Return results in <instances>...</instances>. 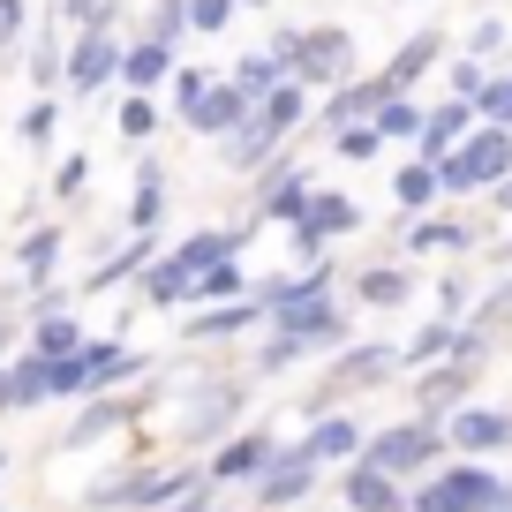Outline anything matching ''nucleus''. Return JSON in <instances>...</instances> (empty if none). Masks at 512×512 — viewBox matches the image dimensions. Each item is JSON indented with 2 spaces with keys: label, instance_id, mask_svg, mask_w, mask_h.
Segmentation results:
<instances>
[{
  "label": "nucleus",
  "instance_id": "47",
  "mask_svg": "<svg viewBox=\"0 0 512 512\" xmlns=\"http://www.w3.org/2000/svg\"><path fill=\"white\" fill-rule=\"evenodd\" d=\"M490 91V68L475 61V53H460V61H452V98H482Z\"/></svg>",
  "mask_w": 512,
  "mask_h": 512
},
{
  "label": "nucleus",
  "instance_id": "26",
  "mask_svg": "<svg viewBox=\"0 0 512 512\" xmlns=\"http://www.w3.org/2000/svg\"><path fill=\"white\" fill-rule=\"evenodd\" d=\"M392 196H400V211L407 219H422V211L445 196V174H437V159H407L400 174H392Z\"/></svg>",
  "mask_w": 512,
  "mask_h": 512
},
{
  "label": "nucleus",
  "instance_id": "2",
  "mask_svg": "<svg viewBox=\"0 0 512 512\" xmlns=\"http://www.w3.org/2000/svg\"><path fill=\"white\" fill-rule=\"evenodd\" d=\"M279 61H287V76H302L309 91H339V83L354 76V31L347 23H317V31H279Z\"/></svg>",
  "mask_w": 512,
  "mask_h": 512
},
{
  "label": "nucleus",
  "instance_id": "51",
  "mask_svg": "<svg viewBox=\"0 0 512 512\" xmlns=\"http://www.w3.org/2000/svg\"><path fill=\"white\" fill-rule=\"evenodd\" d=\"M204 91H211L204 68H174V106H189V98H204Z\"/></svg>",
  "mask_w": 512,
  "mask_h": 512
},
{
  "label": "nucleus",
  "instance_id": "12",
  "mask_svg": "<svg viewBox=\"0 0 512 512\" xmlns=\"http://www.w3.org/2000/svg\"><path fill=\"white\" fill-rule=\"evenodd\" d=\"M467 384H475V362H460V354L430 362V369H422V384H415V415H422V422H445L452 407H460Z\"/></svg>",
  "mask_w": 512,
  "mask_h": 512
},
{
  "label": "nucleus",
  "instance_id": "58",
  "mask_svg": "<svg viewBox=\"0 0 512 512\" xmlns=\"http://www.w3.org/2000/svg\"><path fill=\"white\" fill-rule=\"evenodd\" d=\"M0 475H8V452H0Z\"/></svg>",
  "mask_w": 512,
  "mask_h": 512
},
{
  "label": "nucleus",
  "instance_id": "43",
  "mask_svg": "<svg viewBox=\"0 0 512 512\" xmlns=\"http://www.w3.org/2000/svg\"><path fill=\"white\" fill-rule=\"evenodd\" d=\"M234 83H249V91L264 98L272 83H287V61H279V53H249V61H234Z\"/></svg>",
  "mask_w": 512,
  "mask_h": 512
},
{
  "label": "nucleus",
  "instance_id": "17",
  "mask_svg": "<svg viewBox=\"0 0 512 512\" xmlns=\"http://www.w3.org/2000/svg\"><path fill=\"white\" fill-rule=\"evenodd\" d=\"M475 121H482L475 98H445V106H430V121H422V136H415V159H445V151H460V136Z\"/></svg>",
  "mask_w": 512,
  "mask_h": 512
},
{
  "label": "nucleus",
  "instance_id": "18",
  "mask_svg": "<svg viewBox=\"0 0 512 512\" xmlns=\"http://www.w3.org/2000/svg\"><path fill=\"white\" fill-rule=\"evenodd\" d=\"M339 497H347V512H407L400 475H384V467H369V460H354V467H347Z\"/></svg>",
  "mask_w": 512,
  "mask_h": 512
},
{
  "label": "nucleus",
  "instance_id": "54",
  "mask_svg": "<svg viewBox=\"0 0 512 512\" xmlns=\"http://www.w3.org/2000/svg\"><path fill=\"white\" fill-rule=\"evenodd\" d=\"M490 204H497V211L512 219V181H497V189H490Z\"/></svg>",
  "mask_w": 512,
  "mask_h": 512
},
{
  "label": "nucleus",
  "instance_id": "4",
  "mask_svg": "<svg viewBox=\"0 0 512 512\" xmlns=\"http://www.w3.org/2000/svg\"><path fill=\"white\" fill-rule=\"evenodd\" d=\"M407 512H512V482H497L482 460H467V467H445L437 482H422Z\"/></svg>",
  "mask_w": 512,
  "mask_h": 512
},
{
  "label": "nucleus",
  "instance_id": "22",
  "mask_svg": "<svg viewBox=\"0 0 512 512\" xmlns=\"http://www.w3.org/2000/svg\"><path fill=\"white\" fill-rule=\"evenodd\" d=\"M256 113H264V121H272L279 136L294 144V128H302L309 113H317V98H309V83H302V76H287V83H272V91L256 98Z\"/></svg>",
  "mask_w": 512,
  "mask_h": 512
},
{
  "label": "nucleus",
  "instance_id": "20",
  "mask_svg": "<svg viewBox=\"0 0 512 512\" xmlns=\"http://www.w3.org/2000/svg\"><path fill=\"white\" fill-rule=\"evenodd\" d=\"M437 61H445V31H415L400 53H392V61H384V83H392V91H415Z\"/></svg>",
  "mask_w": 512,
  "mask_h": 512
},
{
  "label": "nucleus",
  "instance_id": "21",
  "mask_svg": "<svg viewBox=\"0 0 512 512\" xmlns=\"http://www.w3.org/2000/svg\"><path fill=\"white\" fill-rule=\"evenodd\" d=\"M482 241V226H467V219H407L400 226V249L407 256H430V249H475Z\"/></svg>",
  "mask_w": 512,
  "mask_h": 512
},
{
  "label": "nucleus",
  "instance_id": "39",
  "mask_svg": "<svg viewBox=\"0 0 512 512\" xmlns=\"http://www.w3.org/2000/svg\"><path fill=\"white\" fill-rule=\"evenodd\" d=\"M53 128H61V98H53V91H38L31 106H23L16 136H23V144H31V151H46V144H53Z\"/></svg>",
  "mask_w": 512,
  "mask_h": 512
},
{
  "label": "nucleus",
  "instance_id": "52",
  "mask_svg": "<svg viewBox=\"0 0 512 512\" xmlns=\"http://www.w3.org/2000/svg\"><path fill=\"white\" fill-rule=\"evenodd\" d=\"M437 302H445V317H460V309H467V279H445V287H437Z\"/></svg>",
  "mask_w": 512,
  "mask_h": 512
},
{
  "label": "nucleus",
  "instance_id": "37",
  "mask_svg": "<svg viewBox=\"0 0 512 512\" xmlns=\"http://www.w3.org/2000/svg\"><path fill=\"white\" fill-rule=\"evenodd\" d=\"M249 294V272H241V256H219L211 272H196V302H241Z\"/></svg>",
  "mask_w": 512,
  "mask_h": 512
},
{
  "label": "nucleus",
  "instance_id": "35",
  "mask_svg": "<svg viewBox=\"0 0 512 512\" xmlns=\"http://www.w3.org/2000/svg\"><path fill=\"white\" fill-rule=\"evenodd\" d=\"M392 369H400L392 347H347L332 362V384H377V377H392Z\"/></svg>",
  "mask_w": 512,
  "mask_h": 512
},
{
  "label": "nucleus",
  "instance_id": "45",
  "mask_svg": "<svg viewBox=\"0 0 512 512\" xmlns=\"http://www.w3.org/2000/svg\"><path fill=\"white\" fill-rule=\"evenodd\" d=\"M302 354H317V347H302V339H287V332H272L264 347H256V369L272 377V369H287V362H302Z\"/></svg>",
  "mask_w": 512,
  "mask_h": 512
},
{
  "label": "nucleus",
  "instance_id": "49",
  "mask_svg": "<svg viewBox=\"0 0 512 512\" xmlns=\"http://www.w3.org/2000/svg\"><path fill=\"white\" fill-rule=\"evenodd\" d=\"M83 181H91V151L61 159V174H53V196H83Z\"/></svg>",
  "mask_w": 512,
  "mask_h": 512
},
{
  "label": "nucleus",
  "instance_id": "34",
  "mask_svg": "<svg viewBox=\"0 0 512 512\" xmlns=\"http://www.w3.org/2000/svg\"><path fill=\"white\" fill-rule=\"evenodd\" d=\"M422 121H430V106H422L415 91H392V98L377 106V128H384V144H415V136H422Z\"/></svg>",
  "mask_w": 512,
  "mask_h": 512
},
{
  "label": "nucleus",
  "instance_id": "15",
  "mask_svg": "<svg viewBox=\"0 0 512 512\" xmlns=\"http://www.w3.org/2000/svg\"><path fill=\"white\" fill-rule=\"evenodd\" d=\"M219 151H226V166H234V174H264V166H272L279 151H287V136H279V128L264 121V113H249V121H241L234 136H219Z\"/></svg>",
  "mask_w": 512,
  "mask_h": 512
},
{
  "label": "nucleus",
  "instance_id": "24",
  "mask_svg": "<svg viewBox=\"0 0 512 512\" xmlns=\"http://www.w3.org/2000/svg\"><path fill=\"white\" fill-rule=\"evenodd\" d=\"M83 324L68 317V309H53V317H31V332H23V347L31 354H46V362H68V354H83Z\"/></svg>",
  "mask_w": 512,
  "mask_h": 512
},
{
  "label": "nucleus",
  "instance_id": "19",
  "mask_svg": "<svg viewBox=\"0 0 512 512\" xmlns=\"http://www.w3.org/2000/svg\"><path fill=\"white\" fill-rule=\"evenodd\" d=\"M362 422H347V415H324L317 430L302 437V445H294V460H309V467H324V460H362Z\"/></svg>",
  "mask_w": 512,
  "mask_h": 512
},
{
  "label": "nucleus",
  "instance_id": "25",
  "mask_svg": "<svg viewBox=\"0 0 512 512\" xmlns=\"http://www.w3.org/2000/svg\"><path fill=\"white\" fill-rule=\"evenodd\" d=\"M309 490H317V467L294 460V452H279V467L256 475V505H294V497H309Z\"/></svg>",
  "mask_w": 512,
  "mask_h": 512
},
{
  "label": "nucleus",
  "instance_id": "29",
  "mask_svg": "<svg viewBox=\"0 0 512 512\" xmlns=\"http://www.w3.org/2000/svg\"><path fill=\"white\" fill-rule=\"evenodd\" d=\"M354 302H369V309H407V302H415V272H400V264H369V272L354 279Z\"/></svg>",
  "mask_w": 512,
  "mask_h": 512
},
{
  "label": "nucleus",
  "instance_id": "32",
  "mask_svg": "<svg viewBox=\"0 0 512 512\" xmlns=\"http://www.w3.org/2000/svg\"><path fill=\"white\" fill-rule=\"evenodd\" d=\"M16 264H23V287H46L53 264H61V226H31L16 241Z\"/></svg>",
  "mask_w": 512,
  "mask_h": 512
},
{
  "label": "nucleus",
  "instance_id": "5",
  "mask_svg": "<svg viewBox=\"0 0 512 512\" xmlns=\"http://www.w3.org/2000/svg\"><path fill=\"white\" fill-rule=\"evenodd\" d=\"M445 445H452L445 422H422V415H415V422H392V430H377V437L362 445V460L384 467V475H415V467H430Z\"/></svg>",
  "mask_w": 512,
  "mask_h": 512
},
{
  "label": "nucleus",
  "instance_id": "59",
  "mask_svg": "<svg viewBox=\"0 0 512 512\" xmlns=\"http://www.w3.org/2000/svg\"><path fill=\"white\" fill-rule=\"evenodd\" d=\"M0 61H8V46H0Z\"/></svg>",
  "mask_w": 512,
  "mask_h": 512
},
{
  "label": "nucleus",
  "instance_id": "8",
  "mask_svg": "<svg viewBox=\"0 0 512 512\" xmlns=\"http://www.w3.org/2000/svg\"><path fill=\"white\" fill-rule=\"evenodd\" d=\"M151 400H159V392H128V400H121V392H91V400H83V415L61 430V452H83V445H98V437H113L121 422L144 415Z\"/></svg>",
  "mask_w": 512,
  "mask_h": 512
},
{
  "label": "nucleus",
  "instance_id": "53",
  "mask_svg": "<svg viewBox=\"0 0 512 512\" xmlns=\"http://www.w3.org/2000/svg\"><path fill=\"white\" fill-rule=\"evenodd\" d=\"M159 512H219V505H211V490H189V497H174V505H159Z\"/></svg>",
  "mask_w": 512,
  "mask_h": 512
},
{
  "label": "nucleus",
  "instance_id": "31",
  "mask_svg": "<svg viewBox=\"0 0 512 512\" xmlns=\"http://www.w3.org/2000/svg\"><path fill=\"white\" fill-rule=\"evenodd\" d=\"M31 83L38 91H61L68 83V46H61V8L46 16V31L31 38Z\"/></svg>",
  "mask_w": 512,
  "mask_h": 512
},
{
  "label": "nucleus",
  "instance_id": "16",
  "mask_svg": "<svg viewBox=\"0 0 512 512\" xmlns=\"http://www.w3.org/2000/svg\"><path fill=\"white\" fill-rule=\"evenodd\" d=\"M384 98H392L384 68H377V76H347V83H339V91H332V98L317 106V121H324V128H347V121H377V106H384Z\"/></svg>",
  "mask_w": 512,
  "mask_h": 512
},
{
  "label": "nucleus",
  "instance_id": "42",
  "mask_svg": "<svg viewBox=\"0 0 512 512\" xmlns=\"http://www.w3.org/2000/svg\"><path fill=\"white\" fill-rule=\"evenodd\" d=\"M113 121H121V136H128V144H144L151 128H159V106H151V91H128Z\"/></svg>",
  "mask_w": 512,
  "mask_h": 512
},
{
  "label": "nucleus",
  "instance_id": "33",
  "mask_svg": "<svg viewBox=\"0 0 512 512\" xmlns=\"http://www.w3.org/2000/svg\"><path fill=\"white\" fill-rule=\"evenodd\" d=\"M452 347H460V324H452V317H430V324H415V339L400 347V362H407V369H430V362H445Z\"/></svg>",
  "mask_w": 512,
  "mask_h": 512
},
{
  "label": "nucleus",
  "instance_id": "1",
  "mask_svg": "<svg viewBox=\"0 0 512 512\" xmlns=\"http://www.w3.org/2000/svg\"><path fill=\"white\" fill-rule=\"evenodd\" d=\"M437 174H445V196H490L497 181H512V128L505 121H475L460 136V151L437 159Z\"/></svg>",
  "mask_w": 512,
  "mask_h": 512
},
{
  "label": "nucleus",
  "instance_id": "30",
  "mask_svg": "<svg viewBox=\"0 0 512 512\" xmlns=\"http://www.w3.org/2000/svg\"><path fill=\"white\" fill-rule=\"evenodd\" d=\"M151 256H159V241H151V234H136V241H128L121 256H106V264H98L91 279H76V294H113L121 279H136V272H144Z\"/></svg>",
  "mask_w": 512,
  "mask_h": 512
},
{
  "label": "nucleus",
  "instance_id": "7",
  "mask_svg": "<svg viewBox=\"0 0 512 512\" xmlns=\"http://www.w3.org/2000/svg\"><path fill=\"white\" fill-rule=\"evenodd\" d=\"M287 234H294V256H302V264H324V241L362 234V204L339 196V189H317V196H309V219L287 226Z\"/></svg>",
  "mask_w": 512,
  "mask_h": 512
},
{
  "label": "nucleus",
  "instance_id": "46",
  "mask_svg": "<svg viewBox=\"0 0 512 512\" xmlns=\"http://www.w3.org/2000/svg\"><path fill=\"white\" fill-rule=\"evenodd\" d=\"M475 113H482V121H505V128H512V68H505V76H490V91L475 98Z\"/></svg>",
  "mask_w": 512,
  "mask_h": 512
},
{
  "label": "nucleus",
  "instance_id": "55",
  "mask_svg": "<svg viewBox=\"0 0 512 512\" xmlns=\"http://www.w3.org/2000/svg\"><path fill=\"white\" fill-rule=\"evenodd\" d=\"M8 339H16V324H8V317H0V354H8Z\"/></svg>",
  "mask_w": 512,
  "mask_h": 512
},
{
  "label": "nucleus",
  "instance_id": "23",
  "mask_svg": "<svg viewBox=\"0 0 512 512\" xmlns=\"http://www.w3.org/2000/svg\"><path fill=\"white\" fill-rule=\"evenodd\" d=\"M144 302H151V309L196 302V272L181 264V256H151V264H144Z\"/></svg>",
  "mask_w": 512,
  "mask_h": 512
},
{
  "label": "nucleus",
  "instance_id": "6",
  "mask_svg": "<svg viewBox=\"0 0 512 512\" xmlns=\"http://www.w3.org/2000/svg\"><path fill=\"white\" fill-rule=\"evenodd\" d=\"M121 38L113 31H68V98H98L106 83H121Z\"/></svg>",
  "mask_w": 512,
  "mask_h": 512
},
{
  "label": "nucleus",
  "instance_id": "28",
  "mask_svg": "<svg viewBox=\"0 0 512 512\" xmlns=\"http://www.w3.org/2000/svg\"><path fill=\"white\" fill-rule=\"evenodd\" d=\"M159 219H166V174H159V159H144L136 166V196H128V234H159Z\"/></svg>",
  "mask_w": 512,
  "mask_h": 512
},
{
  "label": "nucleus",
  "instance_id": "11",
  "mask_svg": "<svg viewBox=\"0 0 512 512\" xmlns=\"http://www.w3.org/2000/svg\"><path fill=\"white\" fill-rule=\"evenodd\" d=\"M445 437H452V452H467V460H490V452L512 445V415L467 400V407H452V415H445Z\"/></svg>",
  "mask_w": 512,
  "mask_h": 512
},
{
  "label": "nucleus",
  "instance_id": "3",
  "mask_svg": "<svg viewBox=\"0 0 512 512\" xmlns=\"http://www.w3.org/2000/svg\"><path fill=\"white\" fill-rule=\"evenodd\" d=\"M241 407H249V384H241V377H189V384H181L174 437H181V445H219V437H234Z\"/></svg>",
  "mask_w": 512,
  "mask_h": 512
},
{
  "label": "nucleus",
  "instance_id": "57",
  "mask_svg": "<svg viewBox=\"0 0 512 512\" xmlns=\"http://www.w3.org/2000/svg\"><path fill=\"white\" fill-rule=\"evenodd\" d=\"M98 512H128V505H98Z\"/></svg>",
  "mask_w": 512,
  "mask_h": 512
},
{
  "label": "nucleus",
  "instance_id": "10",
  "mask_svg": "<svg viewBox=\"0 0 512 512\" xmlns=\"http://www.w3.org/2000/svg\"><path fill=\"white\" fill-rule=\"evenodd\" d=\"M264 467H279V437L272 430H234V437H219V452H211V482H256Z\"/></svg>",
  "mask_w": 512,
  "mask_h": 512
},
{
  "label": "nucleus",
  "instance_id": "38",
  "mask_svg": "<svg viewBox=\"0 0 512 512\" xmlns=\"http://www.w3.org/2000/svg\"><path fill=\"white\" fill-rule=\"evenodd\" d=\"M144 38H159V46H174V53H181V38H196V23H189V0H151Z\"/></svg>",
  "mask_w": 512,
  "mask_h": 512
},
{
  "label": "nucleus",
  "instance_id": "48",
  "mask_svg": "<svg viewBox=\"0 0 512 512\" xmlns=\"http://www.w3.org/2000/svg\"><path fill=\"white\" fill-rule=\"evenodd\" d=\"M505 46H512V31L497 16H482L475 31H467V53H475V61H490V53H505Z\"/></svg>",
  "mask_w": 512,
  "mask_h": 512
},
{
  "label": "nucleus",
  "instance_id": "36",
  "mask_svg": "<svg viewBox=\"0 0 512 512\" xmlns=\"http://www.w3.org/2000/svg\"><path fill=\"white\" fill-rule=\"evenodd\" d=\"M8 377H16V407H46L53 400V362L46 354L23 347V362H8Z\"/></svg>",
  "mask_w": 512,
  "mask_h": 512
},
{
  "label": "nucleus",
  "instance_id": "14",
  "mask_svg": "<svg viewBox=\"0 0 512 512\" xmlns=\"http://www.w3.org/2000/svg\"><path fill=\"white\" fill-rule=\"evenodd\" d=\"M272 317V309L256 302V294H241V302H204L189 317V339L196 347H219V339H241V332H256V324Z\"/></svg>",
  "mask_w": 512,
  "mask_h": 512
},
{
  "label": "nucleus",
  "instance_id": "9",
  "mask_svg": "<svg viewBox=\"0 0 512 512\" xmlns=\"http://www.w3.org/2000/svg\"><path fill=\"white\" fill-rule=\"evenodd\" d=\"M249 113H256V91H249V83L211 76V91H204V98H189V106H181V121H189L196 136H234Z\"/></svg>",
  "mask_w": 512,
  "mask_h": 512
},
{
  "label": "nucleus",
  "instance_id": "27",
  "mask_svg": "<svg viewBox=\"0 0 512 512\" xmlns=\"http://www.w3.org/2000/svg\"><path fill=\"white\" fill-rule=\"evenodd\" d=\"M166 76H174V46H159V38H136V46L121 53V83L128 91H159Z\"/></svg>",
  "mask_w": 512,
  "mask_h": 512
},
{
  "label": "nucleus",
  "instance_id": "41",
  "mask_svg": "<svg viewBox=\"0 0 512 512\" xmlns=\"http://www.w3.org/2000/svg\"><path fill=\"white\" fill-rule=\"evenodd\" d=\"M113 16H121V0H61L68 31H113Z\"/></svg>",
  "mask_w": 512,
  "mask_h": 512
},
{
  "label": "nucleus",
  "instance_id": "44",
  "mask_svg": "<svg viewBox=\"0 0 512 512\" xmlns=\"http://www.w3.org/2000/svg\"><path fill=\"white\" fill-rule=\"evenodd\" d=\"M234 16H241V0H189V23H196V38H219V31H234Z\"/></svg>",
  "mask_w": 512,
  "mask_h": 512
},
{
  "label": "nucleus",
  "instance_id": "56",
  "mask_svg": "<svg viewBox=\"0 0 512 512\" xmlns=\"http://www.w3.org/2000/svg\"><path fill=\"white\" fill-rule=\"evenodd\" d=\"M241 8H272V0H241Z\"/></svg>",
  "mask_w": 512,
  "mask_h": 512
},
{
  "label": "nucleus",
  "instance_id": "40",
  "mask_svg": "<svg viewBox=\"0 0 512 512\" xmlns=\"http://www.w3.org/2000/svg\"><path fill=\"white\" fill-rule=\"evenodd\" d=\"M377 151H384V128H377V121L332 128V159H354V166H362V159H377Z\"/></svg>",
  "mask_w": 512,
  "mask_h": 512
},
{
  "label": "nucleus",
  "instance_id": "13",
  "mask_svg": "<svg viewBox=\"0 0 512 512\" xmlns=\"http://www.w3.org/2000/svg\"><path fill=\"white\" fill-rule=\"evenodd\" d=\"M272 332L302 339V347H332V339H347V309L332 302V294H317V302H294V309H272Z\"/></svg>",
  "mask_w": 512,
  "mask_h": 512
},
{
  "label": "nucleus",
  "instance_id": "50",
  "mask_svg": "<svg viewBox=\"0 0 512 512\" xmlns=\"http://www.w3.org/2000/svg\"><path fill=\"white\" fill-rule=\"evenodd\" d=\"M23 16H31V0H0V46L8 53L23 46Z\"/></svg>",
  "mask_w": 512,
  "mask_h": 512
}]
</instances>
